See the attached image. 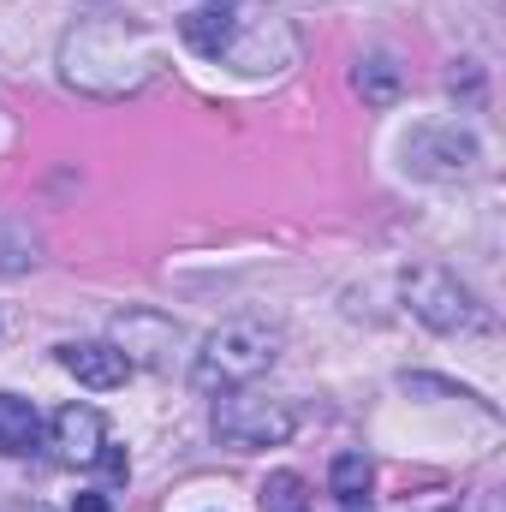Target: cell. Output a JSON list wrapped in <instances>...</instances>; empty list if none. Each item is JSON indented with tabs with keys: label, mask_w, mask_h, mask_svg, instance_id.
I'll return each instance as SVG.
<instances>
[{
	"label": "cell",
	"mask_w": 506,
	"mask_h": 512,
	"mask_svg": "<svg viewBox=\"0 0 506 512\" xmlns=\"http://www.w3.org/2000/svg\"><path fill=\"white\" fill-rule=\"evenodd\" d=\"M310 507V483L298 471H274L262 483V512H304Z\"/></svg>",
	"instance_id": "8fae6325"
},
{
	"label": "cell",
	"mask_w": 506,
	"mask_h": 512,
	"mask_svg": "<svg viewBox=\"0 0 506 512\" xmlns=\"http://www.w3.org/2000/svg\"><path fill=\"white\" fill-rule=\"evenodd\" d=\"M274 358H280V334L268 322H221L203 340V352L191 358V387L221 399L233 387H251L256 376H268Z\"/></svg>",
	"instance_id": "6da1fadb"
},
{
	"label": "cell",
	"mask_w": 506,
	"mask_h": 512,
	"mask_svg": "<svg viewBox=\"0 0 506 512\" xmlns=\"http://www.w3.org/2000/svg\"><path fill=\"white\" fill-rule=\"evenodd\" d=\"M405 310L417 322H429L435 334H471L483 328V304L471 298V286H459L447 268H411L405 274Z\"/></svg>",
	"instance_id": "3957f363"
},
{
	"label": "cell",
	"mask_w": 506,
	"mask_h": 512,
	"mask_svg": "<svg viewBox=\"0 0 506 512\" xmlns=\"http://www.w3.org/2000/svg\"><path fill=\"white\" fill-rule=\"evenodd\" d=\"M370 483H376V465H370L364 453H340L334 471H328V489H334L340 512H364L370 507Z\"/></svg>",
	"instance_id": "9c48e42d"
},
{
	"label": "cell",
	"mask_w": 506,
	"mask_h": 512,
	"mask_svg": "<svg viewBox=\"0 0 506 512\" xmlns=\"http://www.w3.org/2000/svg\"><path fill=\"white\" fill-rule=\"evenodd\" d=\"M48 435H54V453H60L66 465H96V453L108 447V423H102L96 405H66V411H54Z\"/></svg>",
	"instance_id": "5b68a950"
},
{
	"label": "cell",
	"mask_w": 506,
	"mask_h": 512,
	"mask_svg": "<svg viewBox=\"0 0 506 512\" xmlns=\"http://www.w3.org/2000/svg\"><path fill=\"white\" fill-rule=\"evenodd\" d=\"M298 429V411L292 399H268V393H251V387H233L215 399V435L239 453H256V447H280L286 435Z\"/></svg>",
	"instance_id": "7a4b0ae2"
},
{
	"label": "cell",
	"mask_w": 506,
	"mask_h": 512,
	"mask_svg": "<svg viewBox=\"0 0 506 512\" xmlns=\"http://www.w3.org/2000/svg\"><path fill=\"white\" fill-rule=\"evenodd\" d=\"M60 370L78 376L84 387H96V393H108V387H120L131 376L126 352L108 346V340H72V346H60Z\"/></svg>",
	"instance_id": "8992f818"
},
{
	"label": "cell",
	"mask_w": 506,
	"mask_h": 512,
	"mask_svg": "<svg viewBox=\"0 0 506 512\" xmlns=\"http://www.w3.org/2000/svg\"><path fill=\"white\" fill-rule=\"evenodd\" d=\"M358 90H364V102H376V108H387V102H399L405 78H399V66H393L387 54H370V60L358 66Z\"/></svg>",
	"instance_id": "30bf717a"
},
{
	"label": "cell",
	"mask_w": 506,
	"mask_h": 512,
	"mask_svg": "<svg viewBox=\"0 0 506 512\" xmlns=\"http://www.w3.org/2000/svg\"><path fill=\"white\" fill-rule=\"evenodd\" d=\"M72 512H108V495H96V489H90V495H78V501H72Z\"/></svg>",
	"instance_id": "4fadbf2b"
},
{
	"label": "cell",
	"mask_w": 506,
	"mask_h": 512,
	"mask_svg": "<svg viewBox=\"0 0 506 512\" xmlns=\"http://www.w3.org/2000/svg\"><path fill=\"white\" fill-rule=\"evenodd\" d=\"M179 36H185L191 54H203V60H227V54L239 48V18H233L227 6H197V12L179 18Z\"/></svg>",
	"instance_id": "52a82bcc"
},
{
	"label": "cell",
	"mask_w": 506,
	"mask_h": 512,
	"mask_svg": "<svg viewBox=\"0 0 506 512\" xmlns=\"http://www.w3.org/2000/svg\"><path fill=\"white\" fill-rule=\"evenodd\" d=\"M96 465L108 471V483H126V477H131V459H126V447H102V453H96Z\"/></svg>",
	"instance_id": "7c38bea8"
},
{
	"label": "cell",
	"mask_w": 506,
	"mask_h": 512,
	"mask_svg": "<svg viewBox=\"0 0 506 512\" xmlns=\"http://www.w3.org/2000/svg\"><path fill=\"white\" fill-rule=\"evenodd\" d=\"M36 441H42V411L18 393H0V453L24 459V453H36Z\"/></svg>",
	"instance_id": "ba28073f"
},
{
	"label": "cell",
	"mask_w": 506,
	"mask_h": 512,
	"mask_svg": "<svg viewBox=\"0 0 506 512\" xmlns=\"http://www.w3.org/2000/svg\"><path fill=\"white\" fill-rule=\"evenodd\" d=\"M405 161H411V173L459 179V173H471V161H477V137L459 131V126H423L405 143Z\"/></svg>",
	"instance_id": "277c9868"
}]
</instances>
